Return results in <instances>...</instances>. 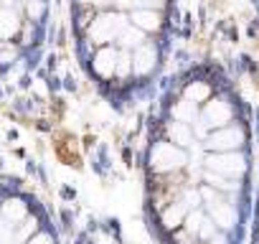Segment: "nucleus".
<instances>
[{
    "label": "nucleus",
    "instance_id": "5",
    "mask_svg": "<svg viewBox=\"0 0 259 244\" xmlns=\"http://www.w3.org/2000/svg\"><path fill=\"white\" fill-rule=\"evenodd\" d=\"M117 64H119V49H117V46L94 49V54H92V74H94L97 79H102V82H114Z\"/></svg>",
    "mask_w": 259,
    "mask_h": 244
},
{
    "label": "nucleus",
    "instance_id": "7",
    "mask_svg": "<svg viewBox=\"0 0 259 244\" xmlns=\"http://www.w3.org/2000/svg\"><path fill=\"white\" fill-rule=\"evenodd\" d=\"M23 23L13 8H0V41H11L21 33Z\"/></svg>",
    "mask_w": 259,
    "mask_h": 244
},
{
    "label": "nucleus",
    "instance_id": "8",
    "mask_svg": "<svg viewBox=\"0 0 259 244\" xmlns=\"http://www.w3.org/2000/svg\"><path fill=\"white\" fill-rule=\"evenodd\" d=\"M249 244H259V186H256V198L251 206V231H249Z\"/></svg>",
    "mask_w": 259,
    "mask_h": 244
},
{
    "label": "nucleus",
    "instance_id": "2",
    "mask_svg": "<svg viewBox=\"0 0 259 244\" xmlns=\"http://www.w3.org/2000/svg\"><path fill=\"white\" fill-rule=\"evenodd\" d=\"M0 244H59V236L28 193L0 188Z\"/></svg>",
    "mask_w": 259,
    "mask_h": 244
},
{
    "label": "nucleus",
    "instance_id": "11",
    "mask_svg": "<svg viewBox=\"0 0 259 244\" xmlns=\"http://www.w3.org/2000/svg\"><path fill=\"white\" fill-rule=\"evenodd\" d=\"M79 6H84V8H89V11H109L112 8V3L114 0H76Z\"/></svg>",
    "mask_w": 259,
    "mask_h": 244
},
{
    "label": "nucleus",
    "instance_id": "9",
    "mask_svg": "<svg viewBox=\"0 0 259 244\" xmlns=\"http://www.w3.org/2000/svg\"><path fill=\"white\" fill-rule=\"evenodd\" d=\"M26 16L31 21H41L46 16V3L44 0H26Z\"/></svg>",
    "mask_w": 259,
    "mask_h": 244
},
{
    "label": "nucleus",
    "instance_id": "1",
    "mask_svg": "<svg viewBox=\"0 0 259 244\" xmlns=\"http://www.w3.org/2000/svg\"><path fill=\"white\" fill-rule=\"evenodd\" d=\"M145 211L160 244H244L254 143L241 104L224 89L165 102L145 148Z\"/></svg>",
    "mask_w": 259,
    "mask_h": 244
},
{
    "label": "nucleus",
    "instance_id": "3",
    "mask_svg": "<svg viewBox=\"0 0 259 244\" xmlns=\"http://www.w3.org/2000/svg\"><path fill=\"white\" fill-rule=\"evenodd\" d=\"M133 26L130 23V16L127 13H119V11H99L92 23L87 26V41L94 46V49H102V46H117L119 36Z\"/></svg>",
    "mask_w": 259,
    "mask_h": 244
},
{
    "label": "nucleus",
    "instance_id": "10",
    "mask_svg": "<svg viewBox=\"0 0 259 244\" xmlns=\"http://www.w3.org/2000/svg\"><path fill=\"white\" fill-rule=\"evenodd\" d=\"M16 56H18V51H16V46H13V44H3V46H0V66L13 64V61H16Z\"/></svg>",
    "mask_w": 259,
    "mask_h": 244
},
{
    "label": "nucleus",
    "instance_id": "4",
    "mask_svg": "<svg viewBox=\"0 0 259 244\" xmlns=\"http://www.w3.org/2000/svg\"><path fill=\"white\" fill-rule=\"evenodd\" d=\"M158 66H160V46H158V41H148L145 46L133 51V79L135 82L150 79Z\"/></svg>",
    "mask_w": 259,
    "mask_h": 244
},
{
    "label": "nucleus",
    "instance_id": "6",
    "mask_svg": "<svg viewBox=\"0 0 259 244\" xmlns=\"http://www.w3.org/2000/svg\"><path fill=\"white\" fill-rule=\"evenodd\" d=\"M130 23L140 28L143 33H148L150 38H155L165 26V13L163 11H133L130 13Z\"/></svg>",
    "mask_w": 259,
    "mask_h": 244
}]
</instances>
